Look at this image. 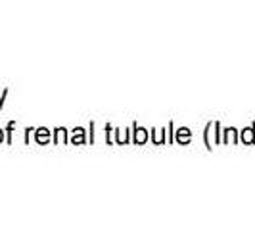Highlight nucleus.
Segmentation results:
<instances>
[{
	"label": "nucleus",
	"mask_w": 255,
	"mask_h": 230,
	"mask_svg": "<svg viewBox=\"0 0 255 230\" xmlns=\"http://www.w3.org/2000/svg\"><path fill=\"white\" fill-rule=\"evenodd\" d=\"M244 140L248 142H254V132H252V128H246V132H244Z\"/></svg>",
	"instance_id": "f257e3e1"
},
{
	"label": "nucleus",
	"mask_w": 255,
	"mask_h": 230,
	"mask_svg": "<svg viewBox=\"0 0 255 230\" xmlns=\"http://www.w3.org/2000/svg\"><path fill=\"white\" fill-rule=\"evenodd\" d=\"M136 140L138 142L146 140V134H144V130H142V128H138V132H136Z\"/></svg>",
	"instance_id": "f03ea898"
},
{
	"label": "nucleus",
	"mask_w": 255,
	"mask_h": 230,
	"mask_svg": "<svg viewBox=\"0 0 255 230\" xmlns=\"http://www.w3.org/2000/svg\"><path fill=\"white\" fill-rule=\"evenodd\" d=\"M38 140H46V130H44V128H40V132H38Z\"/></svg>",
	"instance_id": "7ed1b4c3"
},
{
	"label": "nucleus",
	"mask_w": 255,
	"mask_h": 230,
	"mask_svg": "<svg viewBox=\"0 0 255 230\" xmlns=\"http://www.w3.org/2000/svg\"><path fill=\"white\" fill-rule=\"evenodd\" d=\"M0 142H2V130H0Z\"/></svg>",
	"instance_id": "20e7f679"
}]
</instances>
